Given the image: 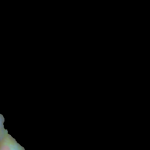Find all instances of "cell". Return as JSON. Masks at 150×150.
<instances>
[{
  "label": "cell",
  "mask_w": 150,
  "mask_h": 150,
  "mask_svg": "<svg viewBox=\"0 0 150 150\" xmlns=\"http://www.w3.org/2000/svg\"><path fill=\"white\" fill-rule=\"evenodd\" d=\"M0 150H25L9 134L5 129L0 134Z\"/></svg>",
  "instance_id": "6da1fadb"
},
{
  "label": "cell",
  "mask_w": 150,
  "mask_h": 150,
  "mask_svg": "<svg viewBox=\"0 0 150 150\" xmlns=\"http://www.w3.org/2000/svg\"><path fill=\"white\" fill-rule=\"evenodd\" d=\"M4 121L5 118L4 116L0 114V134L5 129L4 127Z\"/></svg>",
  "instance_id": "7a4b0ae2"
}]
</instances>
